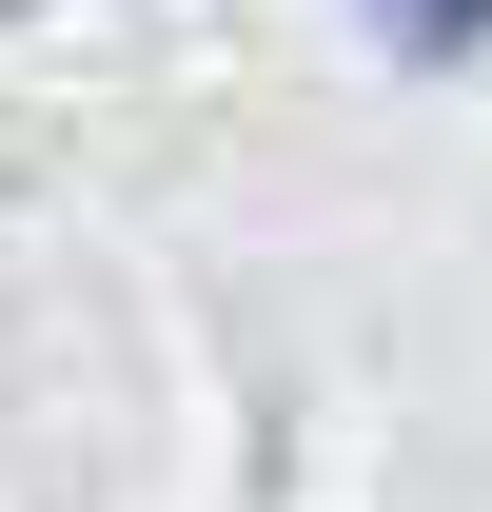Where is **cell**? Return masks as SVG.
Segmentation results:
<instances>
[{"instance_id":"1","label":"cell","mask_w":492,"mask_h":512,"mask_svg":"<svg viewBox=\"0 0 492 512\" xmlns=\"http://www.w3.org/2000/svg\"><path fill=\"white\" fill-rule=\"evenodd\" d=\"M394 20H414L433 60H453V40H492V0H394Z\"/></svg>"}]
</instances>
